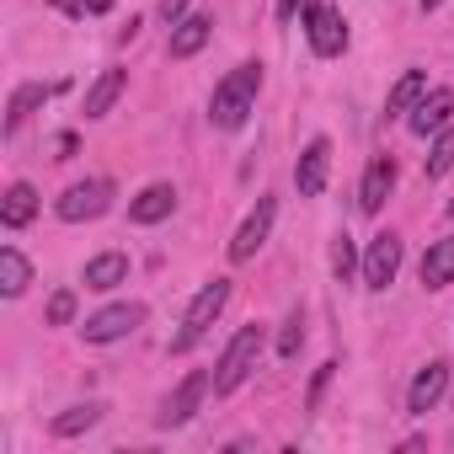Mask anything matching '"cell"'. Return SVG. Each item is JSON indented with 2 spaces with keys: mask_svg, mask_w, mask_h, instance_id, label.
Listing matches in <instances>:
<instances>
[{
  "mask_svg": "<svg viewBox=\"0 0 454 454\" xmlns=\"http://www.w3.org/2000/svg\"><path fill=\"white\" fill-rule=\"evenodd\" d=\"M257 91H262V65H236L231 75H224L214 86V102H208V123L224 129V134H236L252 107H257Z\"/></svg>",
  "mask_w": 454,
  "mask_h": 454,
  "instance_id": "cell-1",
  "label": "cell"
},
{
  "mask_svg": "<svg viewBox=\"0 0 454 454\" xmlns=\"http://www.w3.org/2000/svg\"><path fill=\"white\" fill-rule=\"evenodd\" d=\"M262 342H268V332H262L257 321L231 337V348L219 353V369H214V395H236V390L252 380V369H257V358H262Z\"/></svg>",
  "mask_w": 454,
  "mask_h": 454,
  "instance_id": "cell-2",
  "label": "cell"
},
{
  "mask_svg": "<svg viewBox=\"0 0 454 454\" xmlns=\"http://www.w3.org/2000/svg\"><path fill=\"white\" fill-rule=\"evenodd\" d=\"M231 305V278H214V284H203L198 294H192V305H187V316H182V332L171 337V353H192L203 337H208V326L219 321V310Z\"/></svg>",
  "mask_w": 454,
  "mask_h": 454,
  "instance_id": "cell-3",
  "label": "cell"
},
{
  "mask_svg": "<svg viewBox=\"0 0 454 454\" xmlns=\"http://www.w3.org/2000/svg\"><path fill=\"white\" fill-rule=\"evenodd\" d=\"M305 38H310V49L321 59H337L348 49V22H342V12L332 6V0H310L305 6Z\"/></svg>",
  "mask_w": 454,
  "mask_h": 454,
  "instance_id": "cell-4",
  "label": "cell"
},
{
  "mask_svg": "<svg viewBox=\"0 0 454 454\" xmlns=\"http://www.w3.org/2000/svg\"><path fill=\"white\" fill-rule=\"evenodd\" d=\"M107 208H113V182H107V176H91V182L65 187V192H59V203H54V214H59L65 224L97 219V214H107Z\"/></svg>",
  "mask_w": 454,
  "mask_h": 454,
  "instance_id": "cell-5",
  "label": "cell"
},
{
  "mask_svg": "<svg viewBox=\"0 0 454 454\" xmlns=\"http://www.w3.org/2000/svg\"><path fill=\"white\" fill-rule=\"evenodd\" d=\"M273 219H278V198H273V192H262V198H257V208L241 219L236 241H231V262H252V257L268 247V236H273Z\"/></svg>",
  "mask_w": 454,
  "mask_h": 454,
  "instance_id": "cell-6",
  "label": "cell"
},
{
  "mask_svg": "<svg viewBox=\"0 0 454 454\" xmlns=\"http://www.w3.org/2000/svg\"><path fill=\"white\" fill-rule=\"evenodd\" d=\"M395 273H401V236L395 231H380L374 241H369V252H364V268H358V278H364V289H390L395 284Z\"/></svg>",
  "mask_w": 454,
  "mask_h": 454,
  "instance_id": "cell-7",
  "label": "cell"
},
{
  "mask_svg": "<svg viewBox=\"0 0 454 454\" xmlns=\"http://www.w3.org/2000/svg\"><path fill=\"white\" fill-rule=\"evenodd\" d=\"M134 326H145V305H134V300H129V305H107V310H97L81 332H86V342H91V348H107V342H123Z\"/></svg>",
  "mask_w": 454,
  "mask_h": 454,
  "instance_id": "cell-8",
  "label": "cell"
},
{
  "mask_svg": "<svg viewBox=\"0 0 454 454\" xmlns=\"http://www.w3.org/2000/svg\"><path fill=\"white\" fill-rule=\"evenodd\" d=\"M326 171H332V139H310V145L300 150V160H294V187H300V198H321Z\"/></svg>",
  "mask_w": 454,
  "mask_h": 454,
  "instance_id": "cell-9",
  "label": "cell"
},
{
  "mask_svg": "<svg viewBox=\"0 0 454 454\" xmlns=\"http://www.w3.org/2000/svg\"><path fill=\"white\" fill-rule=\"evenodd\" d=\"M443 390H449V364H443V358L422 364L417 380H411V390H406V411H411V417H427V411L443 401Z\"/></svg>",
  "mask_w": 454,
  "mask_h": 454,
  "instance_id": "cell-10",
  "label": "cell"
},
{
  "mask_svg": "<svg viewBox=\"0 0 454 454\" xmlns=\"http://www.w3.org/2000/svg\"><path fill=\"white\" fill-rule=\"evenodd\" d=\"M214 390V374H187L182 385H176V395L160 406V427H182V422H192V411H198V401Z\"/></svg>",
  "mask_w": 454,
  "mask_h": 454,
  "instance_id": "cell-11",
  "label": "cell"
},
{
  "mask_svg": "<svg viewBox=\"0 0 454 454\" xmlns=\"http://www.w3.org/2000/svg\"><path fill=\"white\" fill-rule=\"evenodd\" d=\"M449 118H454V91H443V86H438V91H427V97H422V102L411 107V118H406V129L427 139V134H438V129H449Z\"/></svg>",
  "mask_w": 454,
  "mask_h": 454,
  "instance_id": "cell-12",
  "label": "cell"
},
{
  "mask_svg": "<svg viewBox=\"0 0 454 454\" xmlns=\"http://www.w3.org/2000/svg\"><path fill=\"white\" fill-rule=\"evenodd\" d=\"M390 187H395V160L390 155H374L369 171H364V187H358V208L364 214H380L385 198H390Z\"/></svg>",
  "mask_w": 454,
  "mask_h": 454,
  "instance_id": "cell-13",
  "label": "cell"
},
{
  "mask_svg": "<svg viewBox=\"0 0 454 454\" xmlns=\"http://www.w3.org/2000/svg\"><path fill=\"white\" fill-rule=\"evenodd\" d=\"M171 208H176V187H171V182H150V187L129 203V219H134V224H160Z\"/></svg>",
  "mask_w": 454,
  "mask_h": 454,
  "instance_id": "cell-14",
  "label": "cell"
},
{
  "mask_svg": "<svg viewBox=\"0 0 454 454\" xmlns=\"http://www.w3.org/2000/svg\"><path fill=\"white\" fill-rule=\"evenodd\" d=\"M427 97V75L422 70H406L395 86H390V97H385V123H395V118H411V107Z\"/></svg>",
  "mask_w": 454,
  "mask_h": 454,
  "instance_id": "cell-15",
  "label": "cell"
},
{
  "mask_svg": "<svg viewBox=\"0 0 454 454\" xmlns=\"http://www.w3.org/2000/svg\"><path fill=\"white\" fill-rule=\"evenodd\" d=\"M49 97H54V86H43V81L17 86V91H12V102H6V134H17V129H22V123H27V118L49 102Z\"/></svg>",
  "mask_w": 454,
  "mask_h": 454,
  "instance_id": "cell-16",
  "label": "cell"
},
{
  "mask_svg": "<svg viewBox=\"0 0 454 454\" xmlns=\"http://www.w3.org/2000/svg\"><path fill=\"white\" fill-rule=\"evenodd\" d=\"M208 38H214V17H182L171 27V59H192Z\"/></svg>",
  "mask_w": 454,
  "mask_h": 454,
  "instance_id": "cell-17",
  "label": "cell"
},
{
  "mask_svg": "<svg viewBox=\"0 0 454 454\" xmlns=\"http://www.w3.org/2000/svg\"><path fill=\"white\" fill-rule=\"evenodd\" d=\"M454 284V236L433 241L422 257V289H449Z\"/></svg>",
  "mask_w": 454,
  "mask_h": 454,
  "instance_id": "cell-18",
  "label": "cell"
},
{
  "mask_svg": "<svg viewBox=\"0 0 454 454\" xmlns=\"http://www.w3.org/2000/svg\"><path fill=\"white\" fill-rule=\"evenodd\" d=\"M123 86H129V70H102V75H97V86L86 91V118H107V113H113V102L123 97Z\"/></svg>",
  "mask_w": 454,
  "mask_h": 454,
  "instance_id": "cell-19",
  "label": "cell"
},
{
  "mask_svg": "<svg viewBox=\"0 0 454 454\" xmlns=\"http://www.w3.org/2000/svg\"><path fill=\"white\" fill-rule=\"evenodd\" d=\"M123 278H129V257H123V252H102V257L86 262V289H97V294L118 289Z\"/></svg>",
  "mask_w": 454,
  "mask_h": 454,
  "instance_id": "cell-20",
  "label": "cell"
},
{
  "mask_svg": "<svg viewBox=\"0 0 454 454\" xmlns=\"http://www.w3.org/2000/svg\"><path fill=\"white\" fill-rule=\"evenodd\" d=\"M27 284H33L27 257H22L17 247H0V294H6V300H22V294H27Z\"/></svg>",
  "mask_w": 454,
  "mask_h": 454,
  "instance_id": "cell-21",
  "label": "cell"
},
{
  "mask_svg": "<svg viewBox=\"0 0 454 454\" xmlns=\"http://www.w3.org/2000/svg\"><path fill=\"white\" fill-rule=\"evenodd\" d=\"M33 214H38V192L27 182H12L6 203H0V224H6V231H22V224H33Z\"/></svg>",
  "mask_w": 454,
  "mask_h": 454,
  "instance_id": "cell-22",
  "label": "cell"
},
{
  "mask_svg": "<svg viewBox=\"0 0 454 454\" xmlns=\"http://www.w3.org/2000/svg\"><path fill=\"white\" fill-rule=\"evenodd\" d=\"M102 401H86V406H70V411H59L49 427H54V438H81V433H91L97 422H102Z\"/></svg>",
  "mask_w": 454,
  "mask_h": 454,
  "instance_id": "cell-23",
  "label": "cell"
},
{
  "mask_svg": "<svg viewBox=\"0 0 454 454\" xmlns=\"http://www.w3.org/2000/svg\"><path fill=\"white\" fill-rule=\"evenodd\" d=\"M422 171H427V182H433V176H443V171H454V123H449V129H438V139H433V150H427Z\"/></svg>",
  "mask_w": 454,
  "mask_h": 454,
  "instance_id": "cell-24",
  "label": "cell"
},
{
  "mask_svg": "<svg viewBox=\"0 0 454 454\" xmlns=\"http://www.w3.org/2000/svg\"><path fill=\"white\" fill-rule=\"evenodd\" d=\"M358 268H364V257H358V247H353V236H337V241H332V273H337V278L348 284V278H353Z\"/></svg>",
  "mask_w": 454,
  "mask_h": 454,
  "instance_id": "cell-25",
  "label": "cell"
},
{
  "mask_svg": "<svg viewBox=\"0 0 454 454\" xmlns=\"http://www.w3.org/2000/svg\"><path fill=\"white\" fill-rule=\"evenodd\" d=\"M300 348H305V316L289 310V321H284V332H278V358H300Z\"/></svg>",
  "mask_w": 454,
  "mask_h": 454,
  "instance_id": "cell-26",
  "label": "cell"
},
{
  "mask_svg": "<svg viewBox=\"0 0 454 454\" xmlns=\"http://www.w3.org/2000/svg\"><path fill=\"white\" fill-rule=\"evenodd\" d=\"M75 321V289H59L49 300V326H70Z\"/></svg>",
  "mask_w": 454,
  "mask_h": 454,
  "instance_id": "cell-27",
  "label": "cell"
},
{
  "mask_svg": "<svg viewBox=\"0 0 454 454\" xmlns=\"http://www.w3.org/2000/svg\"><path fill=\"white\" fill-rule=\"evenodd\" d=\"M332 374H337V364H321V369H316V380H310V395H305V406H310V411L321 406V395H326V385H332Z\"/></svg>",
  "mask_w": 454,
  "mask_h": 454,
  "instance_id": "cell-28",
  "label": "cell"
},
{
  "mask_svg": "<svg viewBox=\"0 0 454 454\" xmlns=\"http://www.w3.org/2000/svg\"><path fill=\"white\" fill-rule=\"evenodd\" d=\"M182 12H187V0H160V17H166V22H171V27H176V22H182Z\"/></svg>",
  "mask_w": 454,
  "mask_h": 454,
  "instance_id": "cell-29",
  "label": "cell"
},
{
  "mask_svg": "<svg viewBox=\"0 0 454 454\" xmlns=\"http://www.w3.org/2000/svg\"><path fill=\"white\" fill-rule=\"evenodd\" d=\"M81 6H86V17H102V12H113V6H118V0H81Z\"/></svg>",
  "mask_w": 454,
  "mask_h": 454,
  "instance_id": "cell-30",
  "label": "cell"
},
{
  "mask_svg": "<svg viewBox=\"0 0 454 454\" xmlns=\"http://www.w3.org/2000/svg\"><path fill=\"white\" fill-rule=\"evenodd\" d=\"M70 155H75V134H59V155L54 160H70Z\"/></svg>",
  "mask_w": 454,
  "mask_h": 454,
  "instance_id": "cell-31",
  "label": "cell"
},
{
  "mask_svg": "<svg viewBox=\"0 0 454 454\" xmlns=\"http://www.w3.org/2000/svg\"><path fill=\"white\" fill-rule=\"evenodd\" d=\"M294 12H300V0H278V17H284V22H289Z\"/></svg>",
  "mask_w": 454,
  "mask_h": 454,
  "instance_id": "cell-32",
  "label": "cell"
},
{
  "mask_svg": "<svg viewBox=\"0 0 454 454\" xmlns=\"http://www.w3.org/2000/svg\"><path fill=\"white\" fill-rule=\"evenodd\" d=\"M438 6H443V0H422V12H438Z\"/></svg>",
  "mask_w": 454,
  "mask_h": 454,
  "instance_id": "cell-33",
  "label": "cell"
},
{
  "mask_svg": "<svg viewBox=\"0 0 454 454\" xmlns=\"http://www.w3.org/2000/svg\"><path fill=\"white\" fill-rule=\"evenodd\" d=\"M449 214H454V198H449Z\"/></svg>",
  "mask_w": 454,
  "mask_h": 454,
  "instance_id": "cell-34",
  "label": "cell"
}]
</instances>
